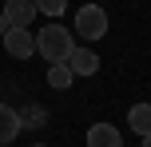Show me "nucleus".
<instances>
[{
  "instance_id": "obj_1",
  "label": "nucleus",
  "mask_w": 151,
  "mask_h": 147,
  "mask_svg": "<svg viewBox=\"0 0 151 147\" xmlns=\"http://www.w3.org/2000/svg\"><path fill=\"white\" fill-rule=\"evenodd\" d=\"M72 48H76V40H72V32H64V24H48L36 32V52L48 64H64L72 56Z\"/></svg>"
},
{
  "instance_id": "obj_2",
  "label": "nucleus",
  "mask_w": 151,
  "mask_h": 147,
  "mask_svg": "<svg viewBox=\"0 0 151 147\" xmlns=\"http://www.w3.org/2000/svg\"><path fill=\"white\" fill-rule=\"evenodd\" d=\"M76 32H80L83 40H104L107 36V12L99 4H83L80 12H76Z\"/></svg>"
},
{
  "instance_id": "obj_3",
  "label": "nucleus",
  "mask_w": 151,
  "mask_h": 147,
  "mask_svg": "<svg viewBox=\"0 0 151 147\" xmlns=\"http://www.w3.org/2000/svg\"><path fill=\"white\" fill-rule=\"evenodd\" d=\"M4 52L12 56V60H28L32 52H36V36H32V28H12L4 36Z\"/></svg>"
},
{
  "instance_id": "obj_4",
  "label": "nucleus",
  "mask_w": 151,
  "mask_h": 147,
  "mask_svg": "<svg viewBox=\"0 0 151 147\" xmlns=\"http://www.w3.org/2000/svg\"><path fill=\"white\" fill-rule=\"evenodd\" d=\"M36 0H4V16L12 28H32V20H36Z\"/></svg>"
},
{
  "instance_id": "obj_5",
  "label": "nucleus",
  "mask_w": 151,
  "mask_h": 147,
  "mask_svg": "<svg viewBox=\"0 0 151 147\" xmlns=\"http://www.w3.org/2000/svg\"><path fill=\"white\" fill-rule=\"evenodd\" d=\"M72 68V76H96V68H99V56L91 52V48H72V56L64 60Z\"/></svg>"
},
{
  "instance_id": "obj_6",
  "label": "nucleus",
  "mask_w": 151,
  "mask_h": 147,
  "mask_svg": "<svg viewBox=\"0 0 151 147\" xmlns=\"http://www.w3.org/2000/svg\"><path fill=\"white\" fill-rule=\"evenodd\" d=\"M88 147H123V135L111 123H91L88 127Z\"/></svg>"
},
{
  "instance_id": "obj_7",
  "label": "nucleus",
  "mask_w": 151,
  "mask_h": 147,
  "mask_svg": "<svg viewBox=\"0 0 151 147\" xmlns=\"http://www.w3.org/2000/svg\"><path fill=\"white\" fill-rule=\"evenodd\" d=\"M20 111H16V108H8V103H0V147H4V143H12L16 139V135H20Z\"/></svg>"
},
{
  "instance_id": "obj_8",
  "label": "nucleus",
  "mask_w": 151,
  "mask_h": 147,
  "mask_svg": "<svg viewBox=\"0 0 151 147\" xmlns=\"http://www.w3.org/2000/svg\"><path fill=\"white\" fill-rule=\"evenodd\" d=\"M127 127L135 135H151V103H135L127 111Z\"/></svg>"
},
{
  "instance_id": "obj_9",
  "label": "nucleus",
  "mask_w": 151,
  "mask_h": 147,
  "mask_svg": "<svg viewBox=\"0 0 151 147\" xmlns=\"http://www.w3.org/2000/svg\"><path fill=\"white\" fill-rule=\"evenodd\" d=\"M72 68H68V64H48V84H52L56 87V92H68V87H72Z\"/></svg>"
},
{
  "instance_id": "obj_10",
  "label": "nucleus",
  "mask_w": 151,
  "mask_h": 147,
  "mask_svg": "<svg viewBox=\"0 0 151 147\" xmlns=\"http://www.w3.org/2000/svg\"><path fill=\"white\" fill-rule=\"evenodd\" d=\"M36 8H40L44 16H60L64 8H68V0H36Z\"/></svg>"
},
{
  "instance_id": "obj_11",
  "label": "nucleus",
  "mask_w": 151,
  "mask_h": 147,
  "mask_svg": "<svg viewBox=\"0 0 151 147\" xmlns=\"http://www.w3.org/2000/svg\"><path fill=\"white\" fill-rule=\"evenodd\" d=\"M20 123H44V108H24L20 111Z\"/></svg>"
},
{
  "instance_id": "obj_12",
  "label": "nucleus",
  "mask_w": 151,
  "mask_h": 147,
  "mask_svg": "<svg viewBox=\"0 0 151 147\" xmlns=\"http://www.w3.org/2000/svg\"><path fill=\"white\" fill-rule=\"evenodd\" d=\"M8 32H12V24H8V16L0 12V36H8Z\"/></svg>"
},
{
  "instance_id": "obj_13",
  "label": "nucleus",
  "mask_w": 151,
  "mask_h": 147,
  "mask_svg": "<svg viewBox=\"0 0 151 147\" xmlns=\"http://www.w3.org/2000/svg\"><path fill=\"white\" fill-rule=\"evenodd\" d=\"M143 147H151V135H143Z\"/></svg>"
},
{
  "instance_id": "obj_14",
  "label": "nucleus",
  "mask_w": 151,
  "mask_h": 147,
  "mask_svg": "<svg viewBox=\"0 0 151 147\" xmlns=\"http://www.w3.org/2000/svg\"><path fill=\"white\" fill-rule=\"evenodd\" d=\"M32 147H48V143H32Z\"/></svg>"
}]
</instances>
